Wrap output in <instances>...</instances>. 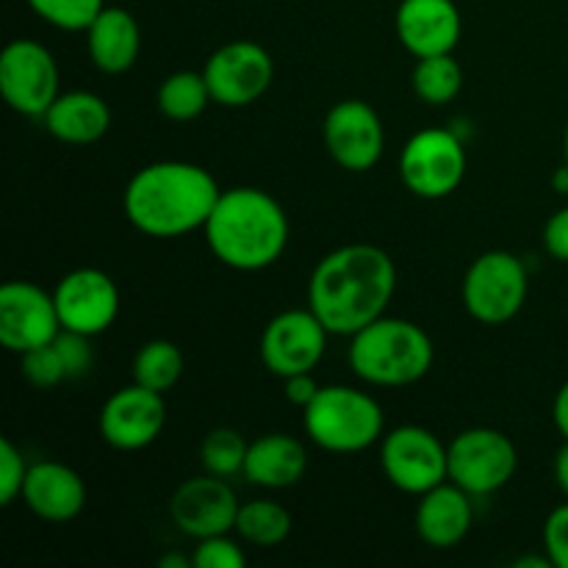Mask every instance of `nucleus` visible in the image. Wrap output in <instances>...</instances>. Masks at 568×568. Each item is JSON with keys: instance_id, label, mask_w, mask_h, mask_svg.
Returning a JSON list of instances; mask_svg holds the SVG:
<instances>
[{"instance_id": "nucleus-1", "label": "nucleus", "mask_w": 568, "mask_h": 568, "mask_svg": "<svg viewBox=\"0 0 568 568\" xmlns=\"http://www.w3.org/2000/svg\"><path fill=\"white\" fill-rule=\"evenodd\" d=\"M397 288V266L375 244H347L316 264L308 308L336 336H355L386 314Z\"/></svg>"}, {"instance_id": "nucleus-2", "label": "nucleus", "mask_w": 568, "mask_h": 568, "mask_svg": "<svg viewBox=\"0 0 568 568\" xmlns=\"http://www.w3.org/2000/svg\"><path fill=\"white\" fill-rule=\"evenodd\" d=\"M222 189L205 166L189 161H155L128 181L125 216L136 231L175 239L205 227Z\"/></svg>"}, {"instance_id": "nucleus-3", "label": "nucleus", "mask_w": 568, "mask_h": 568, "mask_svg": "<svg viewBox=\"0 0 568 568\" xmlns=\"http://www.w3.org/2000/svg\"><path fill=\"white\" fill-rule=\"evenodd\" d=\"M205 239L216 258L231 270L258 272L275 264L288 244V216L272 194L236 186L220 194Z\"/></svg>"}, {"instance_id": "nucleus-4", "label": "nucleus", "mask_w": 568, "mask_h": 568, "mask_svg": "<svg viewBox=\"0 0 568 568\" xmlns=\"http://www.w3.org/2000/svg\"><path fill=\"white\" fill-rule=\"evenodd\" d=\"M349 366L372 386H410L430 372L433 342L414 322L381 316L353 336Z\"/></svg>"}, {"instance_id": "nucleus-5", "label": "nucleus", "mask_w": 568, "mask_h": 568, "mask_svg": "<svg viewBox=\"0 0 568 568\" xmlns=\"http://www.w3.org/2000/svg\"><path fill=\"white\" fill-rule=\"evenodd\" d=\"M303 427L327 453H361L383 436V408L353 386H325L303 408Z\"/></svg>"}, {"instance_id": "nucleus-6", "label": "nucleus", "mask_w": 568, "mask_h": 568, "mask_svg": "<svg viewBox=\"0 0 568 568\" xmlns=\"http://www.w3.org/2000/svg\"><path fill=\"white\" fill-rule=\"evenodd\" d=\"M527 300V270L508 250L475 258L464 277V305L483 325H505Z\"/></svg>"}, {"instance_id": "nucleus-7", "label": "nucleus", "mask_w": 568, "mask_h": 568, "mask_svg": "<svg viewBox=\"0 0 568 568\" xmlns=\"http://www.w3.org/2000/svg\"><path fill=\"white\" fill-rule=\"evenodd\" d=\"M449 453V480L471 497L494 494L508 486L519 466V453L505 433L494 427H471L458 433Z\"/></svg>"}, {"instance_id": "nucleus-8", "label": "nucleus", "mask_w": 568, "mask_h": 568, "mask_svg": "<svg viewBox=\"0 0 568 568\" xmlns=\"http://www.w3.org/2000/svg\"><path fill=\"white\" fill-rule=\"evenodd\" d=\"M399 175L416 197H447L460 186L466 175L464 142L444 128H427V131L414 133L399 155Z\"/></svg>"}, {"instance_id": "nucleus-9", "label": "nucleus", "mask_w": 568, "mask_h": 568, "mask_svg": "<svg viewBox=\"0 0 568 568\" xmlns=\"http://www.w3.org/2000/svg\"><path fill=\"white\" fill-rule=\"evenodd\" d=\"M381 464L388 483L405 494H425L449 480V453L430 430L403 425L383 438Z\"/></svg>"}, {"instance_id": "nucleus-10", "label": "nucleus", "mask_w": 568, "mask_h": 568, "mask_svg": "<svg viewBox=\"0 0 568 568\" xmlns=\"http://www.w3.org/2000/svg\"><path fill=\"white\" fill-rule=\"evenodd\" d=\"M0 94L26 116H44L59 98V67L53 53L33 39H17L0 55Z\"/></svg>"}, {"instance_id": "nucleus-11", "label": "nucleus", "mask_w": 568, "mask_h": 568, "mask_svg": "<svg viewBox=\"0 0 568 568\" xmlns=\"http://www.w3.org/2000/svg\"><path fill=\"white\" fill-rule=\"evenodd\" d=\"M214 103L242 109L255 103L275 78V64L266 48L255 42H227L211 53L203 70Z\"/></svg>"}, {"instance_id": "nucleus-12", "label": "nucleus", "mask_w": 568, "mask_h": 568, "mask_svg": "<svg viewBox=\"0 0 568 568\" xmlns=\"http://www.w3.org/2000/svg\"><path fill=\"white\" fill-rule=\"evenodd\" d=\"M61 333L53 294L28 281H11L0 288V344L9 353H28L55 342Z\"/></svg>"}, {"instance_id": "nucleus-13", "label": "nucleus", "mask_w": 568, "mask_h": 568, "mask_svg": "<svg viewBox=\"0 0 568 568\" xmlns=\"http://www.w3.org/2000/svg\"><path fill=\"white\" fill-rule=\"evenodd\" d=\"M331 331L314 311H283L266 325L261 336V361L277 377L314 372L325 355Z\"/></svg>"}, {"instance_id": "nucleus-14", "label": "nucleus", "mask_w": 568, "mask_h": 568, "mask_svg": "<svg viewBox=\"0 0 568 568\" xmlns=\"http://www.w3.org/2000/svg\"><path fill=\"white\" fill-rule=\"evenodd\" d=\"M325 148L338 166L366 172L381 161L386 133L377 111L364 100H342L325 116Z\"/></svg>"}, {"instance_id": "nucleus-15", "label": "nucleus", "mask_w": 568, "mask_h": 568, "mask_svg": "<svg viewBox=\"0 0 568 568\" xmlns=\"http://www.w3.org/2000/svg\"><path fill=\"white\" fill-rule=\"evenodd\" d=\"M164 422V394L133 383L105 399L103 410H100V436L109 447L136 453V449L150 447L161 436Z\"/></svg>"}, {"instance_id": "nucleus-16", "label": "nucleus", "mask_w": 568, "mask_h": 568, "mask_svg": "<svg viewBox=\"0 0 568 568\" xmlns=\"http://www.w3.org/2000/svg\"><path fill=\"white\" fill-rule=\"evenodd\" d=\"M239 508L242 505H239L233 488L227 486L225 477L216 475L192 477V480L181 483L170 499V516L175 527L197 541L236 530Z\"/></svg>"}, {"instance_id": "nucleus-17", "label": "nucleus", "mask_w": 568, "mask_h": 568, "mask_svg": "<svg viewBox=\"0 0 568 568\" xmlns=\"http://www.w3.org/2000/svg\"><path fill=\"white\" fill-rule=\"evenodd\" d=\"M64 331L98 336L114 325L120 314L116 283L100 270H75L59 281L53 292Z\"/></svg>"}, {"instance_id": "nucleus-18", "label": "nucleus", "mask_w": 568, "mask_h": 568, "mask_svg": "<svg viewBox=\"0 0 568 568\" xmlns=\"http://www.w3.org/2000/svg\"><path fill=\"white\" fill-rule=\"evenodd\" d=\"M397 37L416 59L453 53L460 39V11L453 0H403Z\"/></svg>"}, {"instance_id": "nucleus-19", "label": "nucleus", "mask_w": 568, "mask_h": 568, "mask_svg": "<svg viewBox=\"0 0 568 568\" xmlns=\"http://www.w3.org/2000/svg\"><path fill=\"white\" fill-rule=\"evenodd\" d=\"M22 499L33 516L53 525L72 521L87 505V486L81 475L59 460H42L28 469Z\"/></svg>"}, {"instance_id": "nucleus-20", "label": "nucleus", "mask_w": 568, "mask_h": 568, "mask_svg": "<svg viewBox=\"0 0 568 568\" xmlns=\"http://www.w3.org/2000/svg\"><path fill=\"white\" fill-rule=\"evenodd\" d=\"M471 494L455 483H442L422 494L416 508V532L433 549H453L469 536Z\"/></svg>"}, {"instance_id": "nucleus-21", "label": "nucleus", "mask_w": 568, "mask_h": 568, "mask_svg": "<svg viewBox=\"0 0 568 568\" xmlns=\"http://www.w3.org/2000/svg\"><path fill=\"white\" fill-rule=\"evenodd\" d=\"M87 48L98 70L120 75L131 70L139 59V48H142L139 22L128 9L105 6L87 28Z\"/></svg>"}, {"instance_id": "nucleus-22", "label": "nucleus", "mask_w": 568, "mask_h": 568, "mask_svg": "<svg viewBox=\"0 0 568 568\" xmlns=\"http://www.w3.org/2000/svg\"><path fill=\"white\" fill-rule=\"evenodd\" d=\"M308 469V453L303 442L286 433H270L250 444L244 460V477L261 488H292Z\"/></svg>"}, {"instance_id": "nucleus-23", "label": "nucleus", "mask_w": 568, "mask_h": 568, "mask_svg": "<svg viewBox=\"0 0 568 568\" xmlns=\"http://www.w3.org/2000/svg\"><path fill=\"white\" fill-rule=\"evenodd\" d=\"M44 125L59 142L92 144L109 131L111 109L94 92H67L44 111Z\"/></svg>"}, {"instance_id": "nucleus-24", "label": "nucleus", "mask_w": 568, "mask_h": 568, "mask_svg": "<svg viewBox=\"0 0 568 568\" xmlns=\"http://www.w3.org/2000/svg\"><path fill=\"white\" fill-rule=\"evenodd\" d=\"M211 89L203 72L181 70L172 72L159 87V109L161 114L175 122L197 120L211 103Z\"/></svg>"}, {"instance_id": "nucleus-25", "label": "nucleus", "mask_w": 568, "mask_h": 568, "mask_svg": "<svg viewBox=\"0 0 568 568\" xmlns=\"http://www.w3.org/2000/svg\"><path fill=\"white\" fill-rule=\"evenodd\" d=\"M133 383L150 388V392H170L183 375V353L178 344L166 342V338H155L148 342L133 358Z\"/></svg>"}, {"instance_id": "nucleus-26", "label": "nucleus", "mask_w": 568, "mask_h": 568, "mask_svg": "<svg viewBox=\"0 0 568 568\" xmlns=\"http://www.w3.org/2000/svg\"><path fill=\"white\" fill-rule=\"evenodd\" d=\"M236 532L253 547H277L292 532V514L270 499H253L239 508Z\"/></svg>"}, {"instance_id": "nucleus-27", "label": "nucleus", "mask_w": 568, "mask_h": 568, "mask_svg": "<svg viewBox=\"0 0 568 568\" xmlns=\"http://www.w3.org/2000/svg\"><path fill=\"white\" fill-rule=\"evenodd\" d=\"M410 83L425 103L444 105L458 98L460 87H464V70L453 59V53L425 55V59L416 61Z\"/></svg>"}, {"instance_id": "nucleus-28", "label": "nucleus", "mask_w": 568, "mask_h": 568, "mask_svg": "<svg viewBox=\"0 0 568 568\" xmlns=\"http://www.w3.org/2000/svg\"><path fill=\"white\" fill-rule=\"evenodd\" d=\"M250 444L244 436L233 427H216L200 444V460H203L205 471L216 477H233L244 471V460H247Z\"/></svg>"}, {"instance_id": "nucleus-29", "label": "nucleus", "mask_w": 568, "mask_h": 568, "mask_svg": "<svg viewBox=\"0 0 568 568\" xmlns=\"http://www.w3.org/2000/svg\"><path fill=\"white\" fill-rule=\"evenodd\" d=\"M28 6L61 31H87L105 9L103 0H28Z\"/></svg>"}, {"instance_id": "nucleus-30", "label": "nucleus", "mask_w": 568, "mask_h": 568, "mask_svg": "<svg viewBox=\"0 0 568 568\" xmlns=\"http://www.w3.org/2000/svg\"><path fill=\"white\" fill-rule=\"evenodd\" d=\"M20 358H22L20 361L22 375H26V381L31 383V386L53 388L67 377L64 361H61V353L55 349L53 342L28 349V353H22Z\"/></svg>"}, {"instance_id": "nucleus-31", "label": "nucleus", "mask_w": 568, "mask_h": 568, "mask_svg": "<svg viewBox=\"0 0 568 568\" xmlns=\"http://www.w3.org/2000/svg\"><path fill=\"white\" fill-rule=\"evenodd\" d=\"M28 469L31 466L26 464L20 449L9 438H0V505H11L20 497Z\"/></svg>"}, {"instance_id": "nucleus-32", "label": "nucleus", "mask_w": 568, "mask_h": 568, "mask_svg": "<svg viewBox=\"0 0 568 568\" xmlns=\"http://www.w3.org/2000/svg\"><path fill=\"white\" fill-rule=\"evenodd\" d=\"M194 568H242L247 564L242 547L225 536H211L197 544L192 555Z\"/></svg>"}, {"instance_id": "nucleus-33", "label": "nucleus", "mask_w": 568, "mask_h": 568, "mask_svg": "<svg viewBox=\"0 0 568 568\" xmlns=\"http://www.w3.org/2000/svg\"><path fill=\"white\" fill-rule=\"evenodd\" d=\"M92 336H83V333L64 331L55 336V349L61 353V361H64L67 377H81L87 375L89 366H92V344H89Z\"/></svg>"}, {"instance_id": "nucleus-34", "label": "nucleus", "mask_w": 568, "mask_h": 568, "mask_svg": "<svg viewBox=\"0 0 568 568\" xmlns=\"http://www.w3.org/2000/svg\"><path fill=\"white\" fill-rule=\"evenodd\" d=\"M544 549L558 568H568V503L555 508L544 521Z\"/></svg>"}, {"instance_id": "nucleus-35", "label": "nucleus", "mask_w": 568, "mask_h": 568, "mask_svg": "<svg viewBox=\"0 0 568 568\" xmlns=\"http://www.w3.org/2000/svg\"><path fill=\"white\" fill-rule=\"evenodd\" d=\"M544 247L552 258L568 264V205L566 209L555 211L544 225Z\"/></svg>"}, {"instance_id": "nucleus-36", "label": "nucleus", "mask_w": 568, "mask_h": 568, "mask_svg": "<svg viewBox=\"0 0 568 568\" xmlns=\"http://www.w3.org/2000/svg\"><path fill=\"white\" fill-rule=\"evenodd\" d=\"M286 399L292 405H297V408H305V405L311 403V399L316 397V392H320L322 386H316L314 375L311 372H303V375H292L286 377Z\"/></svg>"}, {"instance_id": "nucleus-37", "label": "nucleus", "mask_w": 568, "mask_h": 568, "mask_svg": "<svg viewBox=\"0 0 568 568\" xmlns=\"http://www.w3.org/2000/svg\"><path fill=\"white\" fill-rule=\"evenodd\" d=\"M552 416H555V427L560 430V436L568 442V381L560 386L558 397H555L552 405Z\"/></svg>"}, {"instance_id": "nucleus-38", "label": "nucleus", "mask_w": 568, "mask_h": 568, "mask_svg": "<svg viewBox=\"0 0 568 568\" xmlns=\"http://www.w3.org/2000/svg\"><path fill=\"white\" fill-rule=\"evenodd\" d=\"M555 483H558L560 491L568 497V442L555 455Z\"/></svg>"}, {"instance_id": "nucleus-39", "label": "nucleus", "mask_w": 568, "mask_h": 568, "mask_svg": "<svg viewBox=\"0 0 568 568\" xmlns=\"http://www.w3.org/2000/svg\"><path fill=\"white\" fill-rule=\"evenodd\" d=\"M552 558H536V555H527V558L516 560V568H552Z\"/></svg>"}, {"instance_id": "nucleus-40", "label": "nucleus", "mask_w": 568, "mask_h": 568, "mask_svg": "<svg viewBox=\"0 0 568 568\" xmlns=\"http://www.w3.org/2000/svg\"><path fill=\"white\" fill-rule=\"evenodd\" d=\"M552 186H555V192L568 194V164L566 161H564V166H560V170L552 175Z\"/></svg>"}, {"instance_id": "nucleus-41", "label": "nucleus", "mask_w": 568, "mask_h": 568, "mask_svg": "<svg viewBox=\"0 0 568 568\" xmlns=\"http://www.w3.org/2000/svg\"><path fill=\"white\" fill-rule=\"evenodd\" d=\"M194 566L192 560L183 558V555H166V558H161V568H189Z\"/></svg>"}, {"instance_id": "nucleus-42", "label": "nucleus", "mask_w": 568, "mask_h": 568, "mask_svg": "<svg viewBox=\"0 0 568 568\" xmlns=\"http://www.w3.org/2000/svg\"><path fill=\"white\" fill-rule=\"evenodd\" d=\"M564 155H566V164H568V125H566V136H564Z\"/></svg>"}]
</instances>
